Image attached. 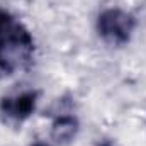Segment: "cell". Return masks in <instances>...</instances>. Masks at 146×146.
Segmentation results:
<instances>
[{"label": "cell", "instance_id": "cell-1", "mask_svg": "<svg viewBox=\"0 0 146 146\" xmlns=\"http://www.w3.org/2000/svg\"><path fill=\"white\" fill-rule=\"evenodd\" d=\"M37 56V41L31 27L12 10L0 5V80L31 70Z\"/></svg>", "mask_w": 146, "mask_h": 146}, {"label": "cell", "instance_id": "cell-2", "mask_svg": "<svg viewBox=\"0 0 146 146\" xmlns=\"http://www.w3.org/2000/svg\"><path fill=\"white\" fill-rule=\"evenodd\" d=\"M138 17L126 7L109 5L99 10L94 21V29L97 37L110 48L127 46L138 31Z\"/></svg>", "mask_w": 146, "mask_h": 146}, {"label": "cell", "instance_id": "cell-3", "mask_svg": "<svg viewBox=\"0 0 146 146\" xmlns=\"http://www.w3.org/2000/svg\"><path fill=\"white\" fill-rule=\"evenodd\" d=\"M49 134L48 139L54 146H68L75 143L82 131V121L75 106V99L70 95L60 97L48 110Z\"/></svg>", "mask_w": 146, "mask_h": 146}, {"label": "cell", "instance_id": "cell-4", "mask_svg": "<svg viewBox=\"0 0 146 146\" xmlns=\"http://www.w3.org/2000/svg\"><path fill=\"white\" fill-rule=\"evenodd\" d=\"M41 92L37 88H21L0 97V117L9 122L21 126L33 119L39 110Z\"/></svg>", "mask_w": 146, "mask_h": 146}, {"label": "cell", "instance_id": "cell-5", "mask_svg": "<svg viewBox=\"0 0 146 146\" xmlns=\"http://www.w3.org/2000/svg\"><path fill=\"white\" fill-rule=\"evenodd\" d=\"M95 146H121L117 143V139H114V138H100Z\"/></svg>", "mask_w": 146, "mask_h": 146}, {"label": "cell", "instance_id": "cell-6", "mask_svg": "<svg viewBox=\"0 0 146 146\" xmlns=\"http://www.w3.org/2000/svg\"><path fill=\"white\" fill-rule=\"evenodd\" d=\"M27 146H54L49 139H36V141H33L31 145H27Z\"/></svg>", "mask_w": 146, "mask_h": 146}]
</instances>
